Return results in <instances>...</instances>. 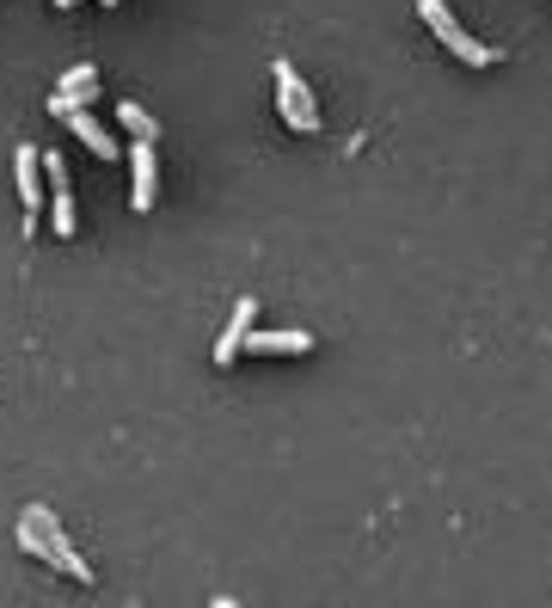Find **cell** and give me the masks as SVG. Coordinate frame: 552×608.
Listing matches in <instances>:
<instances>
[{"instance_id":"6da1fadb","label":"cell","mask_w":552,"mask_h":608,"mask_svg":"<svg viewBox=\"0 0 552 608\" xmlns=\"http://www.w3.org/2000/svg\"><path fill=\"white\" fill-rule=\"evenodd\" d=\"M417 19H424L429 32L442 37V44L455 49V56H460L467 68H497V62H504V56H497L491 44H479V37H467V32H460V19L448 13V0H417Z\"/></svg>"},{"instance_id":"7a4b0ae2","label":"cell","mask_w":552,"mask_h":608,"mask_svg":"<svg viewBox=\"0 0 552 608\" xmlns=\"http://www.w3.org/2000/svg\"><path fill=\"white\" fill-rule=\"evenodd\" d=\"M271 80H276V111H283V124L301 129V136H313V129H320V105H313V93H307V80L295 74L289 62H271Z\"/></svg>"},{"instance_id":"3957f363","label":"cell","mask_w":552,"mask_h":608,"mask_svg":"<svg viewBox=\"0 0 552 608\" xmlns=\"http://www.w3.org/2000/svg\"><path fill=\"white\" fill-rule=\"evenodd\" d=\"M129 209L136 216H148L153 197H160V160H153V141L148 136H129Z\"/></svg>"},{"instance_id":"277c9868","label":"cell","mask_w":552,"mask_h":608,"mask_svg":"<svg viewBox=\"0 0 552 608\" xmlns=\"http://www.w3.org/2000/svg\"><path fill=\"white\" fill-rule=\"evenodd\" d=\"M25 516L44 529V547H49V565L56 572H68V577H80V584H92V565L80 560L74 547H68V535H61V523H56V511H44V504H25Z\"/></svg>"},{"instance_id":"5b68a950","label":"cell","mask_w":552,"mask_h":608,"mask_svg":"<svg viewBox=\"0 0 552 608\" xmlns=\"http://www.w3.org/2000/svg\"><path fill=\"white\" fill-rule=\"evenodd\" d=\"M37 148H25L19 141L13 148V179H19V197H25V234H37V216H44V179H37Z\"/></svg>"},{"instance_id":"8992f818","label":"cell","mask_w":552,"mask_h":608,"mask_svg":"<svg viewBox=\"0 0 552 608\" xmlns=\"http://www.w3.org/2000/svg\"><path fill=\"white\" fill-rule=\"evenodd\" d=\"M252 320H258V301L240 296L228 313V332L215 339V369H233V363H240V344H245V332H252Z\"/></svg>"},{"instance_id":"52a82bcc","label":"cell","mask_w":552,"mask_h":608,"mask_svg":"<svg viewBox=\"0 0 552 608\" xmlns=\"http://www.w3.org/2000/svg\"><path fill=\"white\" fill-rule=\"evenodd\" d=\"M61 124L74 129V136L87 141V148H92V154H99V160H117V154H123V141L111 136V129L99 124V117H92V105H74V111H68V117H61Z\"/></svg>"},{"instance_id":"ba28073f","label":"cell","mask_w":552,"mask_h":608,"mask_svg":"<svg viewBox=\"0 0 552 608\" xmlns=\"http://www.w3.org/2000/svg\"><path fill=\"white\" fill-rule=\"evenodd\" d=\"M245 351L252 357H307L313 351V332H245Z\"/></svg>"},{"instance_id":"9c48e42d","label":"cell","mask_w":552,"mask_h":608,"mask_svg":"<svg viewBox=\"0 0 552 608\" xmlns=\"http://www.w3.org/2000/svg\"><path fill=\"white\" fill-rule=\"evenodd\" d=\"M117 124H123V136H148V141L160 136V124H153V117L136 105V99H129V105H117Z\"/></svg>"},{"instance_id":"30bf717a","label":"cell","mask_w":552,"mask_h":608,"mask_svg":"<svg viewBox=\"0 0 552 608\" xmlns=\"http://www.w3.org/2000/svg\"><path fill=\"white\" fill-rule=\"evenodd\" d=\"M56 7H80V0H56Z\"/></svg>"},{"instance_id":"8fae6325","label":"cell","mask_w":552,"mask_h":608,"mask_svg":"<svg viewBox=\"0 0 552 608\" xmlns=\"http://www.w3.org/2000/svg\"><path fill=\"white\" fill-rule=\"evenodd\" d=\"M99 7H117V0H99Z\"/></svg>"}]
</instances>
